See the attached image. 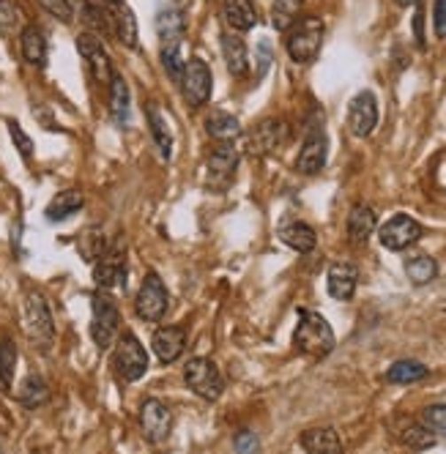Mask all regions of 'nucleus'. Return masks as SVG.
Wrapping results in <instances>:
<instances>
[{
    "mask_svg": "<svg viewBox=\"0 0 446 454\" xmlns=\"http://www.w3.org/2000/svg\"><path fill=\"white\" fill-rule=\"evenodd\" d=\"M293 345L299 353L312 356V359H324L329 356L337 345V337L329 326V320L321 312H309L301 309L299 312V323H296V332H293Z\"/></svg>",
    "mask_w": 446,
    "mask_h": 454,
    "instance_id": "obj_1",
    "label": "nucleus"
},
{
    "mask_svg": "<svg viewBox=\"0 0 446 454\" xmlns=\"http://www.w3.org/2000/svg\"><path fill=\"white\" fill-rule=\"evenodd\" d=\"M288 39H285V47H288V55L291 60L296 63H312L317 58L324 47V34H326V25L321 17L315 14H307V17H299L288 30Z\"/></svg>",
    "mask_w": 446,
    "mask_h": 454,
    "instance_id": "obj_2",
    "label": "nucleus"
},
{
    "mask_svg": "<svg viewBox=\"0 0 446 454\" xmlns=\"http://www.w3.org/2000/svg\"><path fill=\"white\" fill-rule=\"evenodd\" d=\"M184 380L206 403H216L222 392H225V378H222L219 367L211 359H206V356H195V359L186 362Z\"/></svg>",
    "mask_w": 446,
    "mask_h": 454,
    "instance_id": "obj_3",
    "label": "nucleus"
},
{
    "mask_svg": "<svg viewBox=\"0 0 446 454\" xmlns=\"http://www.w3.org/2000/svg\"><path fill=\"white\" fill-rule=\"evenodd\" d=\"M113 370L126 383H135L148 372V353L132 332L121 334L115 353H113Z\"/></svg>",
    "mask_w": 446,
    "mask_h": 454,
    "instance_id": "obj_4",
    "label": "nucleus"
},
{
    "mask_svg": "<svg viewBox=\"0 0 446 454\" xmlns=\"http://www.w3.org/2000/svg\"><path fill=\"white\" fill-rule=\"evenodd\" d=\"M90 307H93V317H90V337L97 342L99 350H107L121 329V312H118V304L99 290V294H93L90 299Z\"/></svg>",
    "mask_w": 446,
    "mask_h": 454,
    "instance_id": "obj_5",
    "label": "nucleus"
},
{
    "mask_svg": "<svg viewBox=\"0 0 446 454\" xmlns=\"http://www.w3.org/2000/svg\"><path fill=\"white\" fill-rule=\"evenodd\" d=\"M25 332L42 350H47L55 340V320H52L50 304L36 290H30L25 296Z\"/></svg>",
    "mask_w": 446,
    "mask_h": 454,
    "instance_id": "obj_6",
    "label": "nucleus"
},
{
    "mask_svg": "<svg viewBox=\"0 0 446 454\" xmlns=\"http://www.w3.org/2000/svg\"><path fill=\"white\" fill-rule=\"evenodd\" d=\"M181 88H184V96L186 102L192 107H203L208 99H211V90H214V77H211V69L208 63L200 60V58H189L184 63V72H181Z\"/></svg>",
    "mask_w": 446,
    "mask_h": 454,
    "instance_id": "obj_7",
    "label": "nucleus"
},
{
    "mask_svg": "<svg viewBox=\"0 0 446 454\" xmlns=\"http://www.w3.org/2000/svg\"><path fill=\"white\" fill-rule=\"evenodd\" d=\"M168 307H170V296H168L165 282L159 279V274H153V271L145 274V279L137 290V299H135L137 315L148 323H159L165 317Z\"/></svg>",
    "mask_w": 446,
    "mask_h": 454,
    "instance_id": "obj_8",
    "label": "nucleus"
},
{
    "mask_svg": "<svg viewBox=\"0 0 446 454\" xmlns=\"http://www.w3.org/2000/svg\"><path fill=\"white\" fill-rule=\"evenodd\" d=\"M291 140V129L279 118H266L246 135V151L252 156H269Z\"/></svg>",
    "mask_w": 446,
    "mask_h": 454,
    "instance_id": "obj_9",
    "label": "nucleus"
},
{
    "mask_svg": "<svg viewBox=\"0 0 446 454\" xmlns=\"http://www.w3.org/2000/svg\"><path fill=\"white\" fill-rule=\"evenodd\" d=\"M77 50H80V55L85 60V69L93 77V82L102 85V88H110V80H113L115 72H113L110 55L102 47L99 36L97 34H80L77 36Z\"/></svg>",
    "mask_w": 446,
    "mask_h": 454,
    "instance_id": "obj_10",
    "label": "nucleus"
},
{
    "mask_svg": "<svg viewBox=\"0 0 446 454\" xmlns=\"http://www.w3.org/2000/svg\"><path fill=\"white\" fill-rule=\"evenodd\" d=\"M378 239L389 252H403L408 247H413L422 239V224L408 216V214H395L384 227L378 231Z\"/></svg>",
    "mask_w": 446,
    "mask_h": 454,
    "instance_id": "obj_11",
    "label": "nucleus"
},
{
    "mask_svg": "<svg viewBox=\"0 0 446 454\" xmlns=\"http://www.w3.org/2000/svg\"><path fill=\"white\" fill-rule=\"evenodd\" d=\"M170 427H173V411L168 408V403L156 400V397H148L140 405V430H143V438L151 441V443H162L170 435Z\"/></svg>",
    "mask_w": 446,
    "mask_h": 454,
    "instance_id": "obj_12",
    "label": "nucleus"
},
{
    "mask_svg": "<svg viewBox=\"0 0 446 454\" xmlns=\"http://www.w3.org/2000/svg\"><path fill=\"white\" fill-rule=\"evenodd\" d=\"M378 126V99L372 90L356 93L348 105V129L356 137H370Z\"/></svg>",
    "mask_w": 446,
    "mask_h": 454,
    "instance_id": "obj_13",
    "label": "nucleus"
},
{
    "mask_svg": "<svg viewBox=\"0 0 446 454\" xmlns=\"http://www.w3.org/2000/svg\"><path fill=\"white\" fill-rule=\"evenodd\" d=\"M236 165H239V151L233 148V143H219L208 153V161H206L208 186L211 189H225L236 176Z\"/></svg>",
    "mask_w": 446,
    "mask_h": 454,
    "instance_id": "obj_14",
    "label": "nucleus"
},
{
    "mask_svg": "<svg viewBox=\"0 0 446 454\" xmlns=\"http://www.w3.org/2000/svg\"><path fill=\"white\" fill-rule=\"evenodd\" d=\"M326 156H329V140L324 135L321 126H315L312 132L307 135L299 156H296V170L301 176H315L326 168Z\"/></svg>",
    "mask_w": 446,
    "mask_h": 454,
    "instance_id": "obj_15",
    "label": "nucleus"
},
{
    "mask_svg": "<svg viewBox=\"0 0 446 454\" xmlns=\"http://www.w3.org/2000/svg\"><path fill=\"white\" fill-rule=\"evenodd\" d=\"M93 279H97V285L102 290L126 285V254H123V249L113 247L99 257V261H93Z\"/></svg>",
    "mask_w": 446,
    "mask_h": 454,
    "instance_id": "obj_16",
    "label": "nucleus"
},
{
    "mask_svg": "<svg viewBox=\"0 0 446 454\" xmlns=\"http://www.w3.org/2000/svg\"><path fill=\"white\" fill-rule=\"evenodd\" d=\"M359 285V269L354 263H334L326 274V290L334 301H350Z\"/></svg>",
    "mask_w": 446,
    "mask_h": 454,
    "instance_id": "obj_17",
    "label": "nucleus"
},
{
    "mask_svg": "<svg viewBox=\"0 0 446 454\" xmlns=\"http://www.w3.org/2000/svg\"><path fill=\"white\" fill-rule=\"evenodd\" d=\"M107 14H110V27H113L115 39H118L123 47L135 50V47H137V39H140L135 12H132L129 6H126L123 0H118V4H110Z\"/></svg>",
    "mask_w": 446,
    "mask_h": 454,
    "instance_id": "obj_18",
    "label": "nucleus"
},
{
    "mask_svg": "<svg viewBox=\"0 0 446 454\" xmlns=\"http://www.w3.org/2000/svg\"><path fill=\"white\" fill-rule=\"evenodd\" d=\"M186 348V329L184 326H162L153 334V350L162 364H173L181 359Z\"/></svg>",
    "mask_w": 446,
    "mask_h": 454,
    "instance_id": "obj_19",
    "label": "nucleus"
},
{
    "mask_svg": "<svg viewBox=\"0 0 446 454\" xmlns=\"http://www.w3.org/2000/svg\"><path fill=\"white\" fill-rule=\"evenodd\" d=\"M392 430H395V438L408 449H433L435 446V433L430 427H425L422 421L400 416V419H395Z\"/></svg>",
    "mask_w": 446,
    "mask_h": 454,
    "instance_id": "obj_20",
    "label": "nucleus"
},
{
    "mask_svg": "<svg viewBox=\"0 0 446 454\" xmlns=\"http://www.w3.org/2000/svg\"><path fill=\"white\" fill-rule=\"evenodd\" d=\"M20 50H22L25 63H30V67H36V69L47 67V36L42 27L25 25L20 30Z\"/></svg>",
    "mask_w": 446,
    "mask_h": 454,
    "instance_id": "obj_21",
    "label": "nucleus"
},
{
    "mask_svg": "<svg viewBox=\"0 0 446 454\" xmlns=\"http://www.w3.org/2000/svg\"><path fill=\"white\" fill-rule=\"evenodd\" d=\"M145 118H148V129H151V137H153L159 153H162V159H170L173 156V132H170V123H168L165 113L159 110L156 102H148Z\"/></svg>",
    "mask_w": 446,
    "mask_h": 454,
    "instance_id": "obj_22",
    "label": "nucleus"
},
{
    "mask_svg": "<svg viewBox=\"0 0 446 454\" xmlns=\"http://www.w3.org/2000/svg\"><path fill=\"white\" fill-rule=\"evenodd\" d=\"M378 227V216L370 206L364 203H356L354 208H350L348 214V239L354 244H367L370 236L375 233Z\"/></svg>",
    "mask_w": 446,
    "mask_h": 454,
    "instance_id": "obj_23",
    "label": "nucleus"
},
{
    "mask_svg": "<svg viewBox=\"0 0 446 454\" xmlns=\"http://www.w3.org/2000/svg\"><path fill=\"white\" fill-rule=\"evenodd\" d=\"M222 17H225V22L233 30H239V34L258 25V9H254L252 0H225V4H222Z\"/></svg>",
    "mask_w": 446,
    "mask_h": 454,
    "instance_id": "obj_24",
    "label": "nucleus"
},
{
    "mask_svg": "<svg viewBox=\"0 0 446 454\" xmlns=\"http://www.w3.org/2000/svg\"><path fill=\"white\" fill-rule=\"evenodd\" d=\"M222 58H225V67L233 77H246L249 55L244 39H239L236 34H222Z\"/></svg>",
    "mask_w": 446,
    "mask_h": 454,
    "instance_id": "obj_25",
    "label": "nucleus"
},
{
    "mask_svg": "<svg viewBox=\"0 0 446 454\" xmlns=\"http://www.w3.org/2000/svg\"><path fill=\"white\" fill-rule=\"evenodd\" d=\"M301 449L312 451V454H337L342 451V441L337 435V430L332 427H312L301 433Z\"/></svg>",
    "mask_w": 446,
    "mask_h": 454,
    "instance_id": "obj_26",
    "label": "nucleus"
},
{
    "mask_svg": "<svg viewBox=\"0 0 446 454\" xmlns=\"http://www.w3.org/2000/svg\"><path fill=\"white\" fill-rule=\"evenodd\" d=\"M206 132H208V137H214L219 143H233L241 135V123L236 115H231L225 110H211V115L206 118Z\"/></svg>",
    "mask_w": 446,
    "mask_h": 454,
    "instance_id": "obj_27",
    "label": "nucleus"
},
{
    "mask_svg": "<svg viewBox=\"0 0 446 454\" xmlns=\"http://www.w3.org/2000/svg\"><path fill=\"white\" fill-rule=\"evenodd\" d=\"M82 206H85V198H82L80 189H63V192H58L55 198L50 200L47 219L50 222H63V219H69L72 214H77Z\"/></svg>",
    "mask_w": 446,
    "mask_h": 454,
    "instance_id": "obj_28",
    "label": "nucleus"
},
{
    "mask_svg": "<svg viewBox=\"0 0 446 454\" xmlns=\"http://www.w3.org/2000/svg\"><path fill=\"white\" fill-rule=\"evenodd\" d=\"M279 239H282V244H285V247L296 249L299 254L312 252V249H315V244H317L315 231H312L309 224H304V222H291V224H285L282 231H279Z\"/></svg>",
    "mask_w": 446,
    "mask_h": 454,
    "instance_id": "obj_29",
    "label": "nucleus"
},
{
    "mask_svg": "<svg viewBox=\"0 0 446 454\" xmlns=\"http://www.w3.org/2000/svg\"><path fill=\"white\" fill-rule=\"evenodd\" d=\"M110 113L118 126L129 123V85L121 74H113L110 80Z\"/></svg>",
    "mask_w": 446,
    "mask_h": 454,
    "instance_id": "obj_30",
    "label": "nucleus"
},
{
    "mask_svg": "<svg viewBox=\"0 0 446 454\" xmlns=\"http://www.w3.org/2000/svg\"><path fill=\"white\" fill-rule=\"evenodd\" d=\"M17 397H20V403H22L25 408L36 411V408H42V405L50 400V388H47V383H44L42 375H27V378L22 380V386H20Z\"/></svg>",
    "mask_w": 446,
    "mask_h": 454,
    "instance_id": "obj_31",
    "label": "nucleus"
},
{
    "mask_svg": "<svg viewBox=\"0 0 446 454\" xmlns=\"http://www.w3.org/2000/svg\"><path fill=\"white\" fill-rule=\"evenodd\" d=\"M430 375V367H425L422 362H413V359H403V362H395L389 370H387V380L389 383H397V386H405V383H419Z\"/></svg>",
    "mask_w": 446,
    "mask_h": 454,
    "instance_id": "obj_32",
    "label": "nucleus"
},
{
    "mask_svg": "<svg viewBox=\"0 0 446 454\" xmlns=\"http://www.w3.org/2000/svg\"><path fill=\"white\" fill-rule=\"evenodd\" d=\"M184 30H186V22H184L181 12H176V9H162V12L156 14V34H159V39H162V44H168V42H181Z\"/></svg>",
    "mask_w": 446,
    "mask_h": 454,
    "instance_id": "obj_33",
    "label": "nucleus"
},
{
    "mask_svg": "<svg viewBox=\"0 0 446 454\" xmlns=\"http://www.w3.org/2000/svg\"><path fill=\"white\" fill-rule=\"evenodd\" d=\"M405 277L413 285H427L438 277V263L433 261L430 254H417V257H408L405 261Z\"/></svg>",
    "mask_w": 446,
    "mask_h": 454,
    "instance_id": "obj_34",
    "label": "nucleus"
},
{
    "mask_svg": "<svg viewBox=\"0 0 446 454\" xmlns=\"http://www.w3.org/2000/svg\"><path fill=\"white\" fill-rule=\"evenodd\" d=\"M17 370V345L9 337H0V388L9 392Z\"/></svg>",
    "mask_w": 446,
    "mask_h": 454,
    "instance_id": "obj_35",
    "label": "nucleus"
},
{
    "mask_svg": "<svg viewBox=\"0 0 446 454\" xmlns=\"http://www.w3.org/2000/svg\"><path fill=\"white\" fill-rule=\"evenodd\" d=\"M301 4H304V0H274V6H271V25L279 30V34H285V30H288L299 20Z\"/></svg>",
    "mask_w": 446,
    "mask_h": 454,
    "instance_id": "obj_36",
    "label": "nucleus"
},
{
    "mask_svg": "<svg viewBox=\"0 0 446 454\" xmlns=\"http://www.w3.org/2000/svg\"><path fill=\"white\" fill-rule=\"evenodd\" d=\"M77 249H80V254L85 257L88 263H93V261H99V257H102L110 247H107V239H105V233L99 231V227H90V231H85V233L80 236Z\"/></svg>",
    "mask_w": 446,
    "mask_h": 454,
    "instance_id": "obj_37",
    "label": "nucleus"
},
{
    "mask_svg": "<svg viewBox=\"0 0 446 454\" xmlns=\"http://www.w3.org/2000/svg\"><path fill=\"white\" fill-rule=\"evenodd\" d=\"M82 22L93 30L97 36H107L113 34V27H110V14L102 12L99 6H90V4H82Z\"/></svg>",
    "mask_w": 446,
    "mask_h": 454,
    "instance_id": "obj_38",
    "label": "nucleus"
},
{
    "mask_svg": "<svg viewBox=\"0 0 446 454\" xmlns=\"http://www.w3.org/2000/svg\"><path fill=\"white\" fill-rule=\"evenodd\" d=\"M22 25V12L14 0H0V34H14Z\"/></svg>",
    "mask_w": 446,
    "mask_h": 454,
    "instance_id": "obj_39",
    "label": "nucleus"
},
{
    "mask_svg": "<svg viewBox=\"0 0 446 454\" xmlns=\"http://www.w3.org/2000/svg\"><path fill=\"white\" fill-rule=\"evenodd\" d=\"M162 63L165 69L170 72L173 80H181V72H184V58H181V42H168L162 44Z\"/></svg>",
    "mask_w": 446,
    "mask_h": 454,
    "instance_id": "obj_40",
    "label": "nucleus"
},
{
    "mask_svg": "<svg viewBox=\"0 0 446 454\" xmlns=\"http://www.w3.org/2000/svg\"><path fill=\"white\" fill-rule=\"evenodd\" d=\"M422 425L430 427L435 435H443V438H446V405H443V403L427 405V408L422 411Z\"/></svg>",
    "mask_w": 446,
    "mask_h": 454,
    "instance_id": "obj_41",
    "label": "nucleus"
},
{
    "mask_svg": "<svg viewBox=\"0 0 446 454\" xmlns=\"http://www.w3.org/2000/svg\"><path fill=\"white\" fill-rule=\"evenodd\" d=\"M9 135H12L17 151L22 153V159H30V156H34V140H30V137L22 132V126H20L17 121H9Z\"/></svg>",
    "mask_w": 446,
    "mask_h": 454,
    "instance_id": "obj_42",
    "label": "nucleus"
},
{
    "mask_svg": "<svg viewBox=\"0 0 446 454\" xmlns=\"http://www.w3.org/2000/svg\"><path fill=\"white\" fill-rule=\"evenodd\" d=\"M39 4H42L52 17H58L60 22H72V20H74V9H72L69 0H39Z\"/></svg>",
    "mask_w": 446,
    "mask_h": 454,
    "instance_id": "obj_43",
    "label": "nucleus"
},
{
    "mask_svg": "<svg viewBox=\"0 0 446 454\" xmlns=\"http://www.w3.org/2000/svg\"><path fill=\"white\" fill-rule=\"evenodd\" d=\"M433 27H435L438 39H446V0H435V6H433Z\"/></svg>",
    "mask_w": 446,
    "mask_h": 454,
    "instance_id": "obj_44",
    "label": "nucleus"
},
{
    "mask_svg": "<svg viewBox=\"0 0 446 454\" xmlns=\"http://www.w3.org/2000/svg\"><path fill=\"white\" fill-rule=\"evenodd\" d=\"M233 446H236V451H254V449H258V438H254V433L244 430V433L236 435Z\"/></svg>",
    "mask_w": 446,
    "mask_h": 454,
    "instance_id": "obj_45",
    "label": "nucleus"
},
{
    "mask_svg": "<svg viewBox=\"0 0 446 454\" xmlns=\"http://www.w3.org/2000/svg\"><path fill=\"white\" fill-rule=\"evenodd\" d=\"M397 6H403V9H408V6H419V0H395Z\"/></svg>",
    "mask_w": 446,
    "mask_h": 454,
    "instance_id": "obj_46",
    "label": "nucleus"
},
{
    "mask_svg": "<svg viewBox=\"0 0 446 454\" xmlns=\"http://www.w3.org/2000/svg\"><path fill=\"white\" fill-rule=\"evenodd\" d=\"M107 4H118V0H107Z\"/></svg>",
    "mask_w": 446,
    "mask_h": 454,
    "instance_id": "obj_47",
    "label": "nucleus"
}]
</instances>
